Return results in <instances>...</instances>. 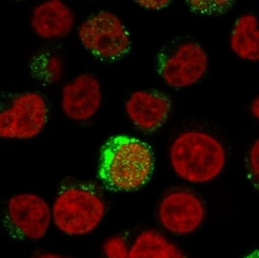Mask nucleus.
I'll list each match as a JSON object with an SVG mask.
<instances>
[{
	"mask_svg": "<svg viewBox=\"0 0 259 258\" xmlns=\"http://www.w3.org/2000/svg\"><path fill=\"white\" fill-rule=\"evenodd\" d=\"M154 171V155L143 141L125 136L113 137L102 146L99 178L116 192H132L144 186Z\"/></svg>",
	"mask_w": 259,
	"mask_h": 258,
	"instance_id": "nucleus-1",
	"label": "nucleus"
},
{
	"mask_svg": "<svg viewBox=\"0 0 259 258\" xmlns=\"http://www.w3.org/2000/svg\"><path fill=\"white\" fill-rule=\"evenodd\" d=\"M105 212V202L96 186L69 180L58 191L52 206V221L66 235L84 236L101 224Z\"/></svg>",
	"mask_w": 259,
	"mask_h": 258,
	"instance_id": "nucleus-2",
	"label": "nucleus"
},
{
	"mask_svg": "<svg viewBox=\"0 0 259 258\" xmlns=\"http://www.w3.org/2000/svg\"><path fill=\"white\" fill-rule=\"evenodd\" d=\"M174 172L193 184L215 180L226 164V151L215 137L201 131H188L174 140L169 150Z\"/></svg>",
	"mask_w": 259,
	"mask_h": 258,
	"instance_id": "nucleus-3",
	"label": "nucleus"
},
{
	"mask_svg": "<svg viewBox=\"0 0 259 258\" xmlns=\"http://www.w3.org/2000/svg\"><path fill=\"white\" fill-rule=\"evenodd\" d=\"M48 120V103L39 92L0 97V139H34L45 130Z\"/></svg>",
	"mask_w": 259,
	"mask_h": 258,
	"instance_id": "nucleus-4",
	"label": "nucleus"
},
{
	"mask_svg": "<svg viewBox=\"0 0 259 258\" xmlns=\"http://www.w3.org/2000/svg\"><path fill=\"white\" fill-rule=\"evenodd\" d=\"M81 45L102 61H117L128 54L131 38L122 20L110 11H100L81 23Z\"/></svg>",
	"mask_w": 259,
	"mask_h": 258,
	"instance_id": "nucleus-5",
	"label": "nucleus"
},
{
	"mask_svg": "<svg viewBox=\"0 0 259 258\" xmlns=\"http://www.w3.org/2000/svg\"><path fill=\"white\" fill-rule=\"evenodd\" d=\"M208 68V57L201 45L184 42L163 51L157 59V71L165 83L184 89L203 79Z\"/></svg>",
	"mask_w": 259,
	"mask_h": 258,
	"instance_id": "nucleus-6",
	"label": "nucleus"
},
{
	"mask_svg": "<svg viewBox=\"0 0 259 258\" xmlns=\"http://www.w3.org/2000/svg\"><path fill=\"white\" fill-rule=\"evenodd\" d=\"M52 209L42 197L33 193H21L9 198L5 223L14 236L39 240L48 233Z\"/></svg>",
	"mask_w": 259,
	"mask_h": 258,
	"instance_id": "nucleus-7",
	"label": "nucleus"
},
{
	"mask_svg": "<svg viewBox=\"0 0 259 258\" xmlns=\"http://www.w3.org/2000/svg\"><path fill=\"white\" fill-rule=\"evenodd\" d=\"M158 221L174 235L185 236L196 232L205 220L204 203L193 192L175 190L167 193L158 205Z\"/></svg>",
	"mask_w": 259,
	"mask_h": 258,
	"instance_id": "nucleus-8",
	"label": "nucleus"
},
{
	"mask_svg": "<svg viewBox=\"0 0 259 258\" xmlns=\"http://www.w3.org/2000/svg\"><path fill=\"white\" fill-rule=\"evenodd\" d=\"M101 102V84L93 74H79L62 88V112L72 121L84 122L92 119L98 113Z\"/></svg>",
	"mask_w": 259,
	"mask_h": 258,
	"instance_id": "nucleus-9",
	"label": "nucleus"
},
{
	"mask_svg": "<svg viewBox=\"0 0 259 258\" xmlns=\"http://www.w3.org/2000/svg\"><path fill=\"white\" fill-rule=\"evenodd\" d=\"M170 110V100L158 91H135L125 103L128 119L146 133L155 132L165 124Z\"/></svg>",
	"mask_w": 259,
	"mask_h": 258,
	"instance_id": "nucleus-10",
	"label": "nucleus"
},
{
	"mask_svg": "<svg viewBox=\"0 0 259 258\" xmlns=\"http://www.w3.org/2000/svg\"><path fill=\"white\" fill-rule=\"evenodd\" d=\"M72 9L61 0H49L34 7L31 28L38 37L51 40L67 37L74 27Z\"/></svg>",
	"mask_w": 259,
	"mask_h": 258,
	"instance_id": "nucleus-11",
	"label": "nucleus"
},
{
	"mask_svg": "<svg viewBox=\"0 0 259 258\" xmlns=\"http://www.w3.org/2000/svg\"><path fill=\"white\" fill-rule=\"evenodd\" d=\"M115 258H187L178 246L154 230L141 232Z\"/></svg>",
	"mask_w": 259,
	"mask_h": 258,
	"instance_id": "nucleus-12",
	"label": "nucleus"
},
{
	"mask_svg": "<svg viewBox=\"0 0 259 258\" xmlns=\"http://www.w3.org/2000/svg\"><path fill=\"white\" fill-rule=\"evenodd\" d=\"M229 46L240 59L259 62V22L255 15L245 14L236 20Z\"/></svg>",
	"mask_w": 259,
	"mask_h": 258,
	"instance_id": "nucleus-13",
	"label": "nucleus"
},
{
	"mask_svg": "<svg viewBox=\"0 0 259 258\" xmlns=\"http://www.w3.org/2000/svg\"><path fill=\"white\" fill-rule=\"evenodd\" d=\"M30 70L33 77L40 82L54 84L62 77V61L57 55L40 52L32 58Z\"/></svg>",
	"mask_w": 259,
	"mask_h": 258,
	"instance_id": "nucleus-14",
	"label": "nucleus"
},
{
	"mask_svg": "<svg viewBox=\"0 0 259 258\" xmlns=\"http://www.w3.org/2000/svg\"><path fill=\"white\" fill-rule=\"evenodd\" d=\"M187 5L196 14L220 15L228 10L233 3L228 0H191Z\"/></svg>",
	"mask_w": 259,
	"mask_h": 258,
	"instance_id": "nucleus-15",
	"label": "nucleus"
},
{
	"mask_svg": "<svg viewBox=\"0 0 259 258\" xmlns=\"http://www.w3.org/2000/svg\"><path fill=\"white\" fill-rule=\"evenodd\" d=\"M246 169L250 183L257 191H259V139L251 145L248 154H247Z\"/></svg>",
	"mask_w": 259,
	"mask_h": 258,
	"instance_id": "nucleus-16",
	"label": "nucleus"
},
{
	"mask_svg": "<svg viewBox=\"0 0 259 258\" xmlns=\"http://www.w3.org/2000/svg\"><path fill=\"white\" fill-rule=\"evenodd\" d=\"M137 4L145 9L160 10L168 6L169 2L168 0H142V2H137Z\"/></svg>",
	"mask_w": 259,
	"mask_h": 258,
	"instance_id": "nucleus-17",
	"label": "nucleus"
},
{
	"mask_svg": "<svg viewBox=\"0 0 259 258\" xmlns=\"http://www.w3.org/2000/svg\"><path fill=\"white\" fill-rule=\"evenodd\" d=\"M250 112L259 121V96L252 101L250 105Z\"/></svg>",
	"mask_w": 259,
	"mask_h": 258,
	"instance_id": "nucleus-18",
	"label": "nucleus"
},
{
	"mask_svg": "<svg viewBox=\"0 0 259 258\" xmlns=\"http://www.w3.org/2000/svg\"><path fill=\"white\" fill-rule=\"evenodd\" d=\"M33 258H70V257L59 255L56 253H39L36 256H33Z\"/></svg>",
	"mask_w": 259,
	"mask_h": 258,
	"instance_id": "nucleus-19",
	"label": "nucleus"
},
{
	"mask_svg": "<svg viewBox=\"0 0 259 258\" xmlns=\"http://www.w3.org/2000/svg\"><path fill=\"white\" fill-rule=\"evenodd\" d=\"M245 258H259V250H256V251H254V253L249 254L248 256H246Z\"/></svg>",
	"mask_w": 259,
	"mask_h": 258,
	"instance_id": "nucleus-20",
	"label": "nucleus"
}]
</instances>
